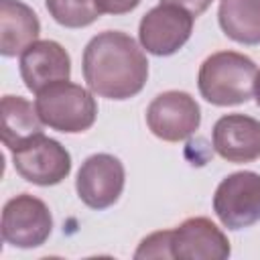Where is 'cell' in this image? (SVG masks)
Segmentation results:
<instances>
[{"label":"cell","mask_w":260,"mask_h":260,"mask_svg":"<svg viewBox=\"0 0 260 260\" xmlns=\"http://www.w3.org/2000/svg\"><path fill=\"white\" fill-rule=\"evenodd\" d=\"M124 183L126 171L122 160L114 154L98 152L81 162L75 179V191L87 207L100 211L112 207L120 199Z\"/></svg>","instance_id":"9"},{"label":"cell","mask_w":260,"mask_h":260,"mask_svg":"<svg viewBox=\"0 0 260 260\" xmlns=\"http://www.w3.org/2000/svg\"><path fill=\"white\" fill-rule=\"evenodd\" d=\"M213 211L228 230H244L260 221V175L238 171L221 179L213 193Z\"/></svg>","instance_id":"6"},{"label":"cell","mask_w":260,"mask_h":260,"mask_svg":"<svg viewBox=\"0 0 260 260\" xmlns=\"http://www.w3.org/2000/svg\"><path fill=\"white\" fill-rule=\"evenodd\" d=\"M0 232L2 240L14 248L28 250L43 246L53 232L49 205L30 193H20L8 199L2 209Z\"/></svg>","instance_id":"5"},{"label":"cell","mask_w":260,"mask_h":260,"mask_svg":"<svg viewBox=\"0 0 260 260\" xmlns=\"http://www.w3.org/2000/svg\"><path fill=\"white\" fill-rule=\"evenodd\" d=\"M171 254L181 260H225L232 254L228 236L207 217H189L171 230Z\"/></svg>","instance_id":"10"},{"label":"cell","mask_w":260,"mask_h":260,"mask_svg":"<svg viewBox=\"0 0 260 260\" xmlns=\"http://www.w3.org/2000/svg\"><path fill=\"white\" fill-rule=\"evenodd\" d=\"M162 4H175V6H181L183 10H187L189 14H193L195 18L199 16V14H203L207 8H209V4H211V0H160Z\"/></svg>","instance_id":"19"},{"label":"cell","mask_w":260,"mask_h":260,"mask_svg":"<svg viewBox=\"0 0 260 260\" xmlns=\"http://www.w3.org/2000/svg\"><path fill=\"white\" fill-rule=\"evenodd\" d=\"M12 152V165L16 173L39 187L59 185L71 173V154L55 138L43 132L24 140Z\"/></svg>","instance_id":"4"},{"label":"cell","mask_w":260,"mask_h":260,"mask_svg":"<svg viewBox=\"0 0 260 260\" xmlns=\"http://www.w3.org/2000/svg\"><path fill=\"white\" fill-rule=\"evenodd\" d=\"M18 69L26 89L32 93H39L41 89L57 81L69 79L71 57L57 41H51V39L35 41L20 53Z\"/></svg>","instance_id":"11"},{"label":"cell","mask_w":260,"mask_h":260,"mask_svg":"<svg viewBox=\"0 0 260 260\" xmlns=\"http://www.w3.org/2000/svg\"><path fill=\"white\" fill-rule=\"evenodd\" d=\"M193 20L195 16L181 6L160 2L142 16L138 24V41L150 55H175L191 39Z\"/></svg>","instance_id":"8"},{"label":"cell","mask_w":260,"mask_h":260,"mask_svg":"<svg viewBox=\"0 0 260 260\" xmlns=\"http://www.w3.org/2000/svg\"><path fill=\"white\" fill-rule=\"evenodd\" d=\"M217 20L228 39L260 45V0H221Z\"/></svg>","instance_id":"14"},{"label":"cell","mask_w":260,"mask_h":260,"mask_svg":"<svg viewBox=\"0 0 260 260\" xmlns=\"http://www.w3.org/2000/svg\"><path fill=\"white\" fill-rule=\"evenodd\" d=\"M134 258H173L171 254V230L154 232L146 236L138 250L134 252Z\"/></svg>","instance_id":"17"},{"label":"cell","mask_w":260,"mask_h":260,"mask_svg":"<svg viewBox=\"0 0 260 260\" xmlns=\"http://www.w3.org/2000/svg\"><path fill=\"white\" fill-rule=\"evenodd\" d=\"M148 130L165 142H181L193 136L201 124V108L187 91L158 93L146 108Z\"/></svg>","instance_id":"7"},{"label":"cell","mask_w":260,"mask_h":260,"mask_svg":"<svg viewBox=\"0 0 260 260\" xmlns=\"http://www.w3.org/2000/svg\"><path fill=\"white\" fill-rule=\"evenodd\" d=\"M53 20L67 28H83L95 22L102 12L93 0H45Z\"/></svg>","instance_id":"16"},{"label":"cell","mask_w":260,"mask_h":260,"mask_svg":"<svg viewBox=\"0 0 260 260\" xmlns=\"http://www.w3.org/2000/svg\"><path fill=\"white\" fill-rule=\"evenodd\" d=\"M83 79L87 87L108 100H130L148 79V61L138 43L122 30H104L83 49Z\"/></svg>","instance_id":"1"},{"label":"cell","mask_w":260,"mask_h":260,"mask_svg":"<svg viewBox=\"0 0 260 260\" xmlns=\"http://www.w3.org/2000/svg\"><path fill=\"white\" fill-rule=\"evenodd\" d=\"M256 63L238 51L211 53L199 67L197 87L211 106H238L254 95Z\"/></svg>","instance_id":"2"},{"label":"cell","mask_w":260,"mask_h":260,"mask_svg":"<svg viewBox=\"0 0 260 260\" xmlns=\"http://www.w3.org/2000/svg\"><path fill=\"white\" fill-rule=\"evenodd\" d=\"M98 10L102 14H126V12H132L140 0H93Z\"/></svg>","instance_id":"18"},{"label":"cell","mask_w":260,"mask_h":260,"mask_svg":"<svg viewBox=\"0 0 260 260\" xmlns=\"http://www.w3.org/2000/svg\"><path fill=\"white\" fill-rule=\"evenodd\" d=\"M213 150L228 162L260 158V120L246 114H225L211 130Z\"/></svg>","instance_id":"12"},{"label":"cell","mask_w":260,"mask_h":260,"mask_svg":"<svg viewBox=\"0 0 260 260\" xmlns=\"http://www.w3.org/2000/svg\"><path fill=\"white\" fill-rule=\"evenodd\" d=\"M43 120L37 108L20 95L2 98V142L8 150H14L24 140L43 132Z\"/></svg>","instance_id":"15"},{"label":"cell","mask_w":260,"mask_h":260,"mask_svg":"<svg viewBox=\"0 0 260 260\" xmlns=\"http://www.w3.org/2000/svg\"><path fill=\"white\" fill-rule=\"evenodd\" d=\"M35 108L45 126L65 134H79L93 126L98 104L91 89L67 81H57L37 93Z\"/></svg>","instance_id":"3"},{"label":"cell","mask_w":260,"mask_h":260,"mask_svg":"<svg viewBox=\"0 0 260 260\" xmlns=\"http://www.w3.org/2000/svg\"><path fill=\"white\" fill-rule=\"evenodd\" d=\"M254 98H256V104L260 108V71L256 73V81H254Z\"/></svg>","instance_id":"20"},{"label":"cell","mask_w":260,"mask_h":260,"mask_svg":"<svg viewBox=\"0 0 260 260\" xmlns=\"http://www.w3.org/2000/svg\"><path fill=\"white\" fill-rule=\"evenodd\" d=\"M41 22L37 12L20 0H0V53L4 57L20 55L39 41Z\"/></svg>","instance_id":"13"}]
</instances>
